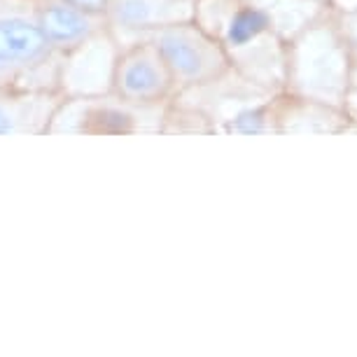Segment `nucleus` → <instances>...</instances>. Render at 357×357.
Here are the masks:
<instances>
[{
  "instance_id": "obj_1",
  "label": "nucleus",
  "mask_w": 357,
  "mask_h": 357,
  "mask_svg": "<svg viewBox=\"0 0 357 357\" xmlns=\"http://www.w3.org/2000/svg\"><path fill=\"white\" fill-rule=\"evenodd\" d=\"M61 70L63 59L40 31L33 0H0V86H61Z\"/></svg>"
},
{
  "instance_id": "obj_2",
  "label": "nucleus",
  "mask_w": 357,
  "mask_h": 357,
  "mask_svg": "<svg viewBox=\"0 0 357 357\" xmlns=\"http://www.w3.org/2000/svg\"><path fill=\"white\" fill-rule=\"evenodd\" d=\"M145 38L157 45L178 91L211 86L234 70V61L225 45L197 19L164 26Z\"/></svg>"
},
{
  "instance_id": "obj_3",
  "label": "nucleus",
  "mask_w": 357,
  "mask_h": 357,
  "mask_svg": "<svg viewBox=\"0 0 357 357\" xmlns=\"http://www.w3.org/2000/svg\"><path fill=\"white\" fill-rule=\"evenodd\" d=\"M175 79L150 38L119 45L112 59L107 93L140 107H166L175 96Z\"/></svg>"
},
{
  "instance_id": "obj_4",
  "label": "nucleus",
  "mask_w": 357,
  "mask_h": 357,
  "mask_svg": "<svg viewBox=\"0 0 357 357\" xmlns=\"http://www.w3.org/2000/svg\"><path fill=\"white\" fill-rule=\"evenodd\" d=\"M159 107H140L114 98L112 93L68 96L56 114L52 133H84V136H133L147 131L143 114Z\"/></svg>"
},
{
  "instance_id": "obj_5",
  "label": "nucleus",
  "mask_w": 357,
  "mask_h": 357,
  "mask_svg": "<svg viewBox=\"0 0 357 357\" xmlns=\"http://www.w3.org/2000/svg\"><path fill=\"white\" fill-rule=\"evenodd\" d=\"M66 100L61 86H0V136H50Z\"/></svg>"
},
{
  "instance_id": "obj_6",
  "label": "nucleus",
  "mask_w": 357,
  "mask_h": 357,
  "mask_svg": "<svg viewBox=\"0 0 357 357\" xmlns=\"http://www.w3.org/2000/svg\"><path fill=\"white\" fill-rule=\"evenodd\" d=\"M33 8L45 40L61 59L112 31L105 15L89 12L68 0H33Z\"/></svg>"
},
{
  "instance_id": "obj_7",
  "label": "nucleus",
  "mask_w": 357,
  "mask_h": 357,
  "mask_svg": "<svg viewBox=\"0 0 357 357\" xmlns=\"http://www.w3.org/2000/svg\"><path fill=\"white\" fill-rule=\"evenodd\" d=\"M197 0H110L105 19L117 38H145L164 26L194 19Z\"/></svg>"
},
{
  "instance_id": "obj_8",
  "label": "nucleus",
  "mask_w": 357,
  "mask_h": 357,
  "mask_svg": "<svg viewBox=\"0 0 357 357\" xmlns=\"http://www.w3.org/2000/svg\"><path fill=\"white\" fill-rule=\"evenodd\" d=\"M271 15L261 8H255V5H248V3H238L231 8V15L222 26V33H213L215 38L225 45V50L229 52L234 61V54L250 47L252 43H257L271 33Z\"/></svg>"
},
{
  "instance_id": "obj_9",
  "label": "nucleus",
  "mask_w": 357,
  "mask_h": 357,
  "mask_svg": "<svg viewBox=\"0 0 357 357\" xmlns=\"http://www.w3.org/2000/svg\"><path fill=\"white\" fill-rule=\"evenodd\" d=\"M227 131L245 133V136L271 131V114H268V107H250V110L238 112L231 122L227 124Z\"/></svg>"
},
{
  "instance_id": "obj_10",
  "label": "nucleus",
  "mask_w": 357,
  "mask_h": 357,
  "mask_svg": "<svg viewBox=\"0 0 357 357\" xmlns=\"http://www.w3.org/2000/svg\"><path fill=\"white\" fill-rule=\"evenodd\" d=\"M68 3L79 5V8H84V10H89V12H98V15H105L107 3H110V0H68Z\"/></svg>"
}]
</instances>
